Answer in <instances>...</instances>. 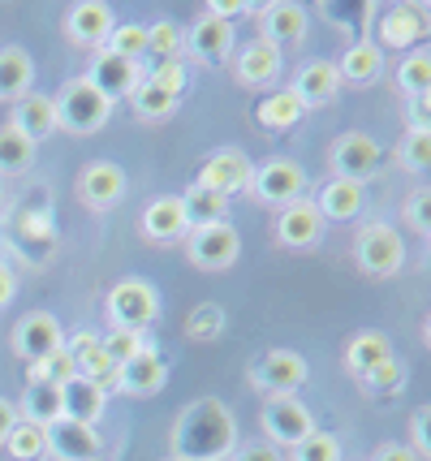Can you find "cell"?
<instances>
[{
  "instance_id": "6da1fadb",
  "label": "cell",
  "mask_w": 431,
  "mask_h": 461,
  "mask_svg": "<svg viewBox=\"0 0 431 461\" xmlns=\"http://www.w3.org/2000/svg\"><path fill=\"white\" fill-rule=\"evenodd\" d=\"M168 457L177 461H229L238 448V419L220 397H199L177 414L168 431Z\"/></svg>"
},
{
  "instance_id": "7a4b0ae2",
  "label": "cell",
  "mask_w": 431,
  "mask_h": 461,
  "mask_svg": "<svg viewBox=\"0 0 431 461\" xmlns=\"http://www.w3.org/2000/svg\"><path fill=\"white\" fill-rule=\"evenodd\" d=\"M52 104H57V130H65V134H95L112 121V108H117L86 78H69Z\"/></svg>"
},
{
  "instance_id": "3957f363",
  "label": "cell",
  "mask_w": 431,
  "mask_h": 461,
  "mask_svg": "<svg viewBox=\"0 0 431 461\" xmlns=\"http://www.w3.org/2000/svg\"><path fill=\"white\" fill-rule=\"evenodd\" d=\"M112 328H130V332H147L151 323L160 320V289L143 276H125L108 289V302H103Z\"/></svg>"
},
{
  "instance_id": "277c9868",
  "label": "cell",
  "mask_w": 431,
  "mask_h": 461,
  "mask_svg": "<svg viewBox=\"0 0 431 461\" xmlns=\"http://www.w3.org/2000/svg\"><path fill=\"white\" fill-rule=\"evenodd\" d=\"M354 263L375 281H389V276H397L406 267V241H401V233L392 224L371 221L354 238Z\"/></svg>"
},
{
  "instance_id": "5b68a950",
  "label": "cell",
  "mask_w": 431,
  "mask_h": 461,
  "mask_svg": "<svg viewBox=\"0 0 431 461\" xmlns=\"http://www.w3.org/2000/svg\"><path fill=\"white\" fill-rule=\"evenodd\" d=\"M307 358L298 349H264L250 362V384L267 397H293L307 384Z\"/></svg>"
},
{
  "instance_id": "8992f818",
  "label": "cell",
  "mask_w": 431,
  "mask_h": 461,
  "mask_svg": "<svg viewBox=\"0 0 431 461\" xmlns=\"http://www.w3.org/2000/svg\"><path fill=\"white\" fill-rule=\"evenodd\" d=\"M182 241H185V259L194 263L199 272H225L242 255V238H238V229L229 221L207 224V229H190Z\"/></svg>"
},
{
  "instance_id": "52a82bcc",
  "label": "cell",
  "mask_w": 431,
  "mask_h": 461,
  "mask_svg": "<svg viewBox=\"0 0 431 461\" xmlns=\"http://www.w3.org/2000/svg\"><path fill=\"white\" fill-rule=\"evenodd\" d=\"M250 194L255 203H264V207H289V203L307 199V173H302V164L298 160H267L255 168V177H250Z\"/></svg>"
},
{
  "instance_id": "ba28073f",
  "label": "cell",
  "mask_w": 431,
  "mask_h": 461,
  "mask_svg": "<svg viewBox=\"0 0 431 461\" xmlns=\"http://www.w3.org/2000/svg\"><path fill=\"white\" fill-rule=\"evenodd\" d=\"M259 427H264V444L272 448H293V444H302L315 431V419H310V410L298 397H267L264 402V414H259Z\"/></svg>"
},
{
  "instance_id": "9c48e42d",
  "label": "cell",
  "mask_w": 431,
  "mask_h": 461,
  "mask_svg": "<svg viewBox=\"0 0 431 461\" xmlns=\"http://www.w3.org/2000/svg\"><path fill=\"white\" fill-rule=\"evenodd\" d=\"M380 160H384V147L371 139V134H363V130H346V134H337L328 147L332 177L363 181V185H367V177L380 168Z\"/></svg>"
},
{
  "instance_id": "30bf717a",
  "label": "cell",
  "mask_w": 431,
  "mask_h": 461,
  "mask_svg": "<svg viewBox=\"0 0 431 461\" xmlns=\"http://www.w3.org/2000/svg\"><path fill=\"white\" fill-rule=\"evenodd\" d=\"M95 91H100L103 100H130L134 91H139V82L147 78L143 60H125V57H112L108 48H100L95 57H91V69L83 74Z\"/></svg>"
},
{
  "instance_id": "8fae6325",
  "label": "cell",
  "mask_w": 431,
  "mask_h": 461,
  "mask_svg": "<svg viewBox=\"0 0 431 461\" xmlns=\"http://www.w3.org/2000/svg\"><path fill=\"white\" fill-rule=\"evenodd\" d=\"M61 345H65V328L52 311H31V315H22L18 328H13V354L26 358L31 366L43 362L48 354H57Z\"/></svg>"
},
{
  "instance_id": "7c38bea8",
  "label": "cell",
  "mask_w": 431,
  "mask_h": 461,
  "mask_svg": "<svg viewBox=\"0 0 431 461\" xmlns=\"http://www.w3.org/2000/svg\"><path fill=\"white\" fill-rule=\"evenodd\" d=\"M324 229H328V224L319 216L315 199H298L276 212V241H281L285 250H315V246L324 241Z\"/></svg>"
},
{
  "instance_id": "4fadbf2b",
  "label": "cell",
  "mask_w": 431,
  "mask_h": 461,
  "mask_svg": "<svg viewBox=\"0 0 431 461\" xmlns=\"http://www.w3.org/2000/svg\"><path fill=\"white\" fill-rule=\"evenodd\" d=\"M125 168L112 160H91L83 168V177H78V199H83V207H91V212H112L117 203L125 199Z\"/></svg>"
},
{
  "instance_id": "5bb4252c",
  "label": "cell",
  "mask_w": 431,
  "mask_h": 461,
  "mask_svg": "<svg viewBox=\"0 0 431 461\" xmlns=\"http://www.w3.org/2000/svg\"><path fill=\"white\" fill-rule=\"evenodd\" d=\"M112 26H117L112 5H103V0H78V5L65 9V35L78 48H95L100 52L108 35H112Z\"/></svg>"
},
{
  "instance_id": "9a60e30c",
  "label": "cell",
  "mask_w": 431,
  "mask_h": 461,
  "mask_svg": "<svg viewBox=\"0 0 431 461\" xmlns=\"http://www.w3.org/2000/svg\"><path fill=\"white\" fill-rule=\"evenodd\" d=\"M307 22H310V9L307 5H298V0H272L264 5V14H259V40L272 43L276 52L281 48H293V43L307 40Z\"/></svg>"
},
{
  "instance_id": "2e32d148",
  "label": "cell",
  "mask_w": 431,
  "mask_h": 461,
  "mask_svg": "<svg viewBox=\"0 0 431 461\" xmlns=\"http://www.w3.org/2000/svg\"><path fill=\"white\" fill-rule=\"evenodd\" d=\"M250 177H255V164H250V156H247V151H238V147L216 151V156L199 168V185L216 190V194H225V199H233V194L250 190Z\"/></svg>"
},
{
  "instance_id": "e0dca14e",
  "label": "cell",
  "mask_w": 431,
  "mask_h": 461,
  "mask_svg": "<svg viewBox=\"0 0 431 461\" xmlns=\"http://www.w3.org/2000/svg\"><path fill=\"white\" fill-rule=\"evenodd\" d=\"M112 384H117V393H125V397H156V393H165V384H168V362L147 345L143 354H134L130 362L117 366Z\"/></svg>"
},
{
  "instance_id": "ac0fdd59",
  "label": "cell",
  "mask_w": 431,
  "mask_h": 461,
  "mask_svg": "<svg viewBox=\"0 0 431 461\" xmlns=\"http://www.w3.org/2000/svg\"><path fill=\"white\" fill-rule=\"evenodd\" d=\"M185 52L199 60V65H225L238 52V40H233V22L220 18H199L190 31H185Z\"/></svg>"
},
{
  "instance_id": "d6986e66",
  "label": "cell",
  "mask_w": 431,
  "mask_h": 461,
  "mask_svg": "<svg viewBox=\"0 0 431 461\" xmlns=\"http://www.w3.org/2000/svg\"><path fill=\"white\" fill-rule=\"evenodd\" d=\"M139 233L147 241H156V246H173V241H182L190 233V224H185V207L177 194H160V199H151L143 207V216H139Z\"/></svg>"
},
{
  "instance_id": "ffe728a7",
  "label": "cell",
  "mask_w": 431,
  "mask_h": 461,
  "mask_svg": "<svg viewBox=\"0 0 431 461\" xmlns=\"http://www.w3.org/2000/svg\"><path fill=\"white\" fill-rule=\"evenodd\" d=\"M302 108H324L341 95V74H337V60H324L315 57L307 65H298V74H293V86H289Z\"/></svg>"
},
{
  "instance_id": "44dd1931",
  "label": "cell",
  "mask_w": 431,
  "mask_h": 461,
  "mask_svg": "<svg viewBox=\"0 0 431 461\" xmlns=\"http://www.w3.org/2000/svg\"><path fill=\"white\" fill-rule=\"evenodd\" d=\"M48 453L57 461H100L103 457V440L95 427H83V422L57 419L48 427Z\"/></svg>"
},
{
  "instance_id": "7402d4cb",
  "label": "cell",
  "mask_w": 431,
  "mask_h": 461,
  "mask_svg": "<svg viewBox=\"0 0 431 461\" xmlns=\"http://www.w3.org/2000/svg\"><path fill=\"white\" fill-rule=\"evenodd\" d=\"M315 207H319L324 224L358 221L363 207H367V185L363 181H346V177H328L319 185V194H315Z\"/></svg>"
},
{
  "instance_id": "603a6c76",
  "label": "cell",
  "mask_w": 431,
  "mask_h": 461,
  "mask_svg": "<svg viewBox=\"0 0 431 461\" xmlns=\"http://www.w3.org/2000/svg\"><path fill=\"white\" fill-rule=\"evenodd\" d=\"M233 78L242 82V86H272V82L281 78V52L264 40H250L242 43L238 52H233Z\"/></svg>"
},
{
  "instance_id": "cb8c5ba5",
  "label": "cell",
  "mask_w": 431,
  "mask_h": 461,
  "mask_svg": "<svg viewBox=\"0 0 431 461\" xmlns=\"http://www.w3.org/2000/svg\"><path fill=\"white\" fill-rule=\"evenodd\" d=\"M431 14L423 5H392L389 14L380 18V40L384 48H414L418 40H427Z\"/></svg>"
},
{
  "instance_id": "d4e9b609",
  "label": "cell",
  "mask_w": 431,
  "mask_h": 461,
  "mask_svg": "<svg viewBox=\"0 0 431 461\" xmlns=\"http://www.w3.org/2000/svg\"><path fill=\"white\" fill-rule=\"evenodd\" d=\"M103 405H108V388L103 384H91L83 375H74L61 388V419H69V422L95 427L103 419Z\"/></svg>"
},
{
  "instance_id": "484cf974",
  "label": "cell",
  "mask_w": 431,
  "mask_h": 461,
  "mask_svg": "<svg viewBox=\"0 0 431 461\" xmlns=\"http://www.w3.org/2000/svg\"><path fill=\"white\" fill-rule=\"evenodd\" d=\"M9 125L40 147L48 134H57V104H52V95H43V91L22 95V100L13 104V117H9Z\"/></svg>"
},
{
  "instance_id": "4316f807",
  "label": "cell",
  "mask_w": 431,
  "mask_h": 461,
  "mask_svg": "<svg viewBox=\"0 0 431 461\" xmlns=\"http://www.w3.org/2000/svg\"><path fill=\"white\" fill-rule=\"evenodd\" d=\"M337 74H341V86H371L384 74V48L375 40H358L346 48V57L337 60Z\"/></svg>"
},
{
  "instance_id": "83f0119b",
  "label": "cell",
  "mask_w": 431,
  "mask_h": 461,
  "mask_svg": "<svg viewBox=\"0 0 431 461\" xmlns=\"http://www.w3.org/2000/svg\"><path fill=\"white\" fill-rule=\"evenodd\" d=\"M65 349H69V358H74V366H78V375L91 384H112V375H117V362L103 354V345L95 332H74L69 341H65Z\"/></svg>"
},
{
  "instance_id": "f1b7e54d",
  "label": "cell",
  "mask_w": 431,
  "mask_h": 461,
  "mask_svg": "<svg viewBox=\"0 0 431 461\" xmlns=\"http://www.w3.org/2000/svg\"><path fill=\"white\" fill-rule=\"evenodd\" d=\"M389 358H392V345L384 332H354L346 345V371L358 384L367 380V375H375Z\"/></svg>"
},
{
  "instance_id": "f546056e",
  "label": "cell",
  "mask_w": 431,
  "mask_h": 461,
  "mask_svg": "<svg viewBox=\"0 0 431 461\" xmlns=\"http://www.w3.org/2000/svg\"><path fill=\"white\" fill-rule=\"evenodd\" d=\"M35 91V60L26 48H0V100L18 104Z\"/></svg>"
},
{
  "instance_id": "4dcf8cb0",
  "label": "cell",
  "mask_w": 431,
  "mask_h": 461,
  "mask_svg": "<svg viewBox=\"0 0 431 461\" xmlns=\"http://www.w3.org/2000/svg\"><path fill=\"white\" fill-rule=\"evenodd\" d=\"M255 117H259V125H264V130H272V134H285V130H293V125H302L307 108L298 104V95H293L289 86H281V91H267L264 100H259Z\"/></svg>"
},
{
  "instance_id": "1f68e13d",
  "label": "cell",
  "mask_w": 431,
  "mask_h": 461,
  "mask_svg": "<svg viewBox=\"0 0 431 461\" xmlns=\"http://www.w3.org/2000/svg\"><path fill=\"white\" fill-rule=\"evenodd\" d=\"M185 207V224L190 229H207V224H225L229 221V199L225 194H216V190H207V185H190L185 194H177Z\"/></svg>"
},
{
  "instance_id": "d6a6232c",
  "label": "cell",
  "mask_w": 431,
  "mask_h": 461,
  "mask_svg": "<svg viewBox=\"0 0 431 461\" xmlns=\"http://www.w3.org/2000/svg\"><path fill=\"white\" fill-rule=\"evenodd\" d=\"M18 419L35 422V427H52V422L61 419V388H52V384H31V388L22 393Z\"/></svg>"
},
{
  "instance_id": "836d02e7",
  "label": "cell",
  "mask_w": 431,
  "mask_h": 461,
  "mask_svg": "<svg viewBox=\"0 0 431 461\" xmlns=\"http://www.w3.org/2000/svg\"><path fill=\"white\" fill-rule=\"evenodd\" d=\"M31 164H35V142L26 139V134H18V130L4 121V125H0V177H18Z\"/></svg>"
},
{
  "instance_id": "e575fe53",
  "label": "cell",
  "mask_w": 431,
  "mask_h": 461,
  "mask_svg": "<svg viewBox=\"0 0 431 461\" xmlns=\"http://www.w3.org/2000/svg\"><path fill=\"white\" fill-rule=\"evenodd\" d=\"M392 156H397V164H401L406 173H431V130L406 125V134L392 147Z\"/></svg>"
},
{
  "instance_id": "d590c367",
  "label": "cell",
  "mask_w": 431,
  "mask_h": 461,
  "mask_svg": "<svg viewBox=\"0 0 431 461\" xmlns=\"http://www.w3.org/2000/svg\"><path fill=\"white\" fill-rule=\"evenodd\" d=\"M4 448H9V457H13V461H40V457H48V427H35V422L18 419V427L9 431Z\"/></svg>"
},
{
  "instance_id": "8d00e7d4",
  "label": "cell",
  "mask_w": 431,
  "mask_h": 461,
  "mask_svg": "<svg viewBox=\"0 0 431 461\" xmlns=\"http://www.w3.org/2000/svg\"><path fill=\"white\" fill-rule=\"evenodd\" d=\"M130 104H134V117L143 121H165L177 113V95H168V91H160L156 82H139V91L130 95Z\"/></svg>"
},
{
  "instance_id": "74e56055",
  "label": "cell",
  "mask_w": 431,
  "mask_h": 461,
  "mask_svg": "<svg viewBox=\"0 0 431 461\" xmlns=\"http://www.w3.org/2000/svg\"><path fill=\"white\" fill-rule=\"evenodd\" d=\"M397 86H401V95H423L431 86V52H423V48H414V52H406L401 57V65H397Z\"/></svg>"
},
{
  "instance_id": "f35d334b",
  "label": "cell",
  "mask_w": 431,
  "mask_h": 461,
  "mask_svg": "<svg viewBox=\"0 0 431 461\" xmlns=\"http://www.w3.org/2000/svg\"><path fill=\"white\" fill-rule=\"evenodd\" d=\"M182 52H185V31L177 22H151L147 26V57L182 60Z\"/></svg>"
},
{
  "instance_id": "ab89813d",
  "label": "cell",
  "mask_w": 431,
  "mask_h": 461,
  "mask_svg": "<svg viewBox=\"0 0 431 461\" xmlns=\"http://www.w3.org/2000/svg\"><path fill=\"white\" fill-rule=\"evenodd\" d=\"M103 48H108L112 57L143 60V57H147V26H139V22H117Z\"/></svg>"
},
{
  "instance_id": "60d3db41",
  "label": "cell",
  "mask_w": 431,
  "mask_h": 461,
  "mask_svg": "<svg viewBox=\"0 0 431 461\" xmlns=\"http://www.w3.org/2000/svg\"><path fill=\"white\" fill-rule=\"evenodd\" d=\"M185 332H190V341H216V337L225 332V311H220L216 302H199V306L185 315Z\"/></svg>"
},
{
  "instance_id": "b9f144b4",
  "label": "cell",
  "mask_w": 431,
  "mask_h": 461,
  "mask_svg": "<svg viewBox=\"0 0 431 461\" xmlns=\"http://www.w3.org/2000/svg\"><path fill=\"white\" fill-rule=\"evenodd\" d=\"M78 375V366H74V358H69V349H57V354H48L43 362H35L31 366V384H52V388H65V384Z\"/></svg>"
},
{
  "instance_id": "7bdbcfd3",
  "label": "cell",
  "mask_w": 431,
  "mask_h": 461,
  "mask_svg": "<svg viewBox=\"0 0 431 461\" xmlns=\"http://www.w3.org/2000/svg\"><path fill=\"white\" fill-rule=\"evenodd\" d=\"M285 461H341V444H337V436H328V431H310L302 444L289 448Z\"/></svg>"
},
{
  "instance_id": "ee69618b",
  "label": "cell",
  "mask_w": 431,
  "mask_h": 461,
  "mask_svg": "<svg viewBox=\"0 0 431 461\" xmlns=\"http://www.w3.org/2000/svg\"><path fill=\"white\" fill-rule=\"evenodd\" d=\"M401 221L410 224L418 238H431V185H418L401 203Z\"/></svg>"
},
{
  "instance_id": "f6af8a7d",
  "label": "cell",
  "mask_w": 431,
  "mask_h": 461,
  "mask_svg": "<svg viewBox=\"0 0 431 461\" xmlns=\"http://www.w3.org/2000/svg\"><path fill=\"white\" fill-rule=\"evenodd\" d=\"M100 345H103V354L117 362V366L147 349V345H143V332H130V328H108V332L100 337Z\"/></svg>"
},
{
  "instance_id": "bcb514c9",
  "label": "cell",
  "mask_w": 431,
  "mask_h": 461,
  "mask_svg": "<svg viewBox=\"0 0 431 461\" xmlns=\"http://www.w3.org/2000/svg\"><path fill=\"white\" fill-rule=\"evenodd\" d=\"M401 384H406V362L392 354V358L384 362L375 375H367V380H363V388H367L371 397H397V393H401Z\"/></svg>"
},
{
  "instance_id": "7dc6e473",
  "label": "cell",
  "mask_w": 431,
  "mask_h": 461,
  "mask_svg": "<svg viewBox=\"0 0 431 461\" xmlns=\"http://www.w3.org/2000/svg\"><path fill=\"white\" fill-rule=\"evenodd\" d=\"M147 82H156L160 91H168V95H177V100H182V91H185V65H182V60H156V65L147 69Z\"/></svg>"
},
{
  "instance_id": "c3c4849f",
  "label": "cell",
  "mask_w": 431,
  "mask_h": 461,
  "mask_svg": "<svg viewBox=\"0 0 431 461\" xmlns=\"http://www.w3.org/2000/svg\"><path fill=\"white\" fill-rule=\"evenodd\" d=\"M410 431H414V453L431 461V405H423V410H414Z\"/></svg>"
},
{
  "instance_id": "681fc988",
  "label": "cell",
  "mask_w": 431,
  "mask_h": 461,
  "mask_svg": "<svg viewBox=\"0 0 431 461\" xmlns=\"http://www.w3.org/2000/svg\"><path fill=\"white\" fill-rule=\"evenodd\" d=\"M229 461H285V457H281V448H272V444H242V448H233Z\"/></svg>"
},
{
  "instance_id": "f907efd6",
  "label": "cell",
  "mask_w": 431,
  "mask_h": 461,
  "mask_svg": "<svg viewBox=\"0 0 431 461\" xmlns=\"http://www.w3.org/2000/svg\"><path fill=\"white\" fill-rule=\"evenodd\" d=\"M410 125L414 130H431V86L410 100Z\"/></svg>"
},
{
  "instance_id": "816d5d0a",
  "label": "cell",
  "mask_w": 431,
  "mask_h": 461,
  "mask_svg": "<svg viewBox=\"0 0 431 461\" xmlns=\"http://www.w3.org/2000/svg\"><path fill=\"white\" fill-rule=\"evenodd\" d=\"M371 461H418V453H414L410 444H380L371 453Z\"/></svg>"
},
{
  "instance_id": "f5cc1de1",
  "label": "cell",
  "mask_w": 431,
  "mask_h": 461,
  "mask_svg": "<svg viewBox=\"0 0 431 461\" xmlns=\"http://www.w3.org/2000/svg\"><path fill=\"white\" fill-rule=\"evenodd\" d=\"M238 14H247V5H242V0H211V5H207V18L229 22V18H238Z\"/></svg>"
},
{
  "instance_id": "db71d44e",
  "label": "cell",
  "mask_w": 431,
  "mask_h": 461,
  "mask_svg": "<svg viewBox=\"0 0 431 461\" xmlns=\"http://www.w3.org/2000/svg\"><path fill=\"white\" fill-rule=\"evenodd\" d=\"M13 294H18V281H13V267L9 263H0V311L13 302Z\"/></svg>"
},
{
  "instance_id": "11a10c76",
  "label": "cell",
  "mask_w": 431,
  "mask_h": 461,
  "mask_svg": "<svg viewBox=\"0 0 431 461\" xmlns=\"http://www.w3.org/2000/svg\"><path fill=\"white\" fill-rule=\"evenodd\" d=\"M13 427H18V405L0 397V444L9 440V431H13Z\"/></svg>"
},
{
  "instance_id": "9f6ffc18",
  "label": "cell",
  "mask_w": 431,
  "mask_h": 461,
  "mask_svg": "<svg viewBox=\"0 0 431 461\" xmlns=\"http://www.w3.org/2000/svg\"><path fill=\"white\" fill-rule=\"evenodd\" d=\"M423 337H427V345H431V315H427V323H423Z\"/></svg>"
},
{
  "instance_id": "6f0895ef",
  "label": "cell",
  "mask_w": 431,
  "mask_h": 461,
  "mask_svg": "<svg viewBox=\"0 0 431 461\" xmlns=\"http://www.w3.org/2000/svg\"><path fill=\"white\" fill-rule=\"evenodd\" d=\"M168 461H177V457H168Z\"/></svg>"
}]
</instances>
